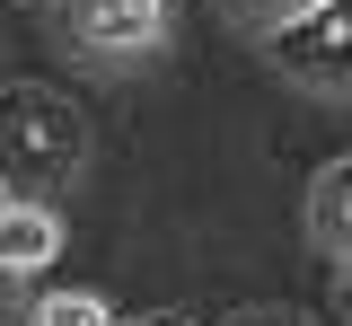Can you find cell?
Returning a JSON list of instances; mask_svg holds the SVG:
<instances>
[{
  "mask_svg": "<svg viewBox=\"0 0 352 326\" xmlns=\"http://www.w3.org/2000/svg\"><path fill=\"white\" fill-rule=\"evenodd\" d=\"M308 230H317L326 256H344V230H352V168H344V159L317 177V194H308Z\"/></svg>",
  "mask_w": 352,
  "mask_h": 326,
  "instance_id": "obj_5",
  "label": "cell"
},
{
  "mask_svg": "<svg viewBox=\"0 0 352 326\" xmlns=\"http://www.w3.org/2000/svg\"><path fill=\"white\" fill-rule=\"evenodd\" d=\"M80 159H88V124L62 89H44V80L0 89V194L9 203H44L53 186H71Z\"/></svg>",
  "mask_w": 352,
  "mask_h": 326,
  "instance_id": "obj_1",
  "label": "cell"
},
{
  "mask_svg": "<svg viewBox=\"0 0 352 326\" xmlns=\"http://www.w3.org/2000/svg\"><path fill=\"white\" fill-rule=\"evenodd\" d=\"M229 18H256V27H282V18H300V9H317V0H220Z\"/></svg>",
  "mask_w": 352,
  "mask_h": 326,
  "instance_id": "obj_7",
  "label": "cell"
},
{
  "mask_svg": "<svg viewBox=\"0 0 352 326\" xmlns=\"http://www.w3.org/2000/svg\"><path fill=\"white\" fill-rule=\"evenodd\" d=\"M18 309H27V282L0 265V326H18Z\"/></svg>",
  "mask_w": 352,
  "mask_h": 326,
  "instance_id": "obj_8",
  "label": "cell"
},
{
  "mask_svg": "<svg viewBox=\"0 0 352 326\" xmlns=\"http://www.w3.org/2000/svg\"><path fill=\"white\" fill-rule=\"evenodd\" d=\"M264 53H273L291 80H308V89L335 97L352 80V0H317V9H300V18H282Z\"/></svg>",
  "mask_w": 352,
  "mask_h": 326,
  "instance_id": "obj_2",
  "label": "cell"
},
{
  "mask_svg": "<svg viewBox=\"0 0 352 326\" xmlns=\"http://www.w3.org/2000/svg\"><path fill=\"white\" fill-rule=\"evenodd\" d=\"M36 326H115V318L97 291H53V300H36Z\"/></svg>",
  "mask_w": 352,
  "mask_h": 326,
  "instance_id": "obj_6",
  "label": "cell"
},
{
  "mask_svg": "<svg viewBox=\"0 0 352 326\" xmlns=\"http://www.w3.org/2000/svg\"><path fill=\"white\" fill-rule=\"evenodd\" d=\"M0 212H9V194H0Z\"/></svg>",
  "mask_w": 352,
  "mask_h": 326,
  "instance_id": "obj_11",
  "label": "cell"
},
{
  "mask_svg": "<svg viewBox=\"0 0 352 326\" xmlns=\"http://www.w3.org/2000/svg\"><path fill=\"white\" fill-rule=\"evenodd\" d=\"M229 326H317V318H300V309H247V318H229Z\"/></svg>",
  "mask_w": 352,
  "mask_h": 326,
  "instance_id": "obj_9",
  "label": "cell"
},
{
  "mask_svg": "<svg viewBox=\"0 0 352 326\" xmlns=\"http://www.w3.org/2000/svg\"><path fill=\"white\" fill-rule=\"evenodd\" d=\"M53 27L80 53H141L168 36V0H53Z\"/></svg>",
  "mask_w": 352,
  "mask_h": 326,
  "instance_id": "obj_3",
  "label": "cell"
},
{
  "mask_svg": "<svg viewBox=\"0 0 352 326\" xmlns=\"http://www.w3.org/2000/svg\"><path fill=\"white\" fill-rule=\"evenodd\" d=\"M53 256H62V221H53L44 203H9V212H0V265L18 282H36Z\"/></svg>",
  "mask_w": 352,
  "mask_h": 326,
  "instance_id": "obj_4",
  "label": "cell"
},
{
  "mask_svg": "<svg viewBox=\"0 0 352 326\" xmlns=\"http://www.w3.org/2000/svg\"><path fill=\"white\" fill-rule=\"evenodd\" d=\"M132 326H185V318H168V309H159V318H132Z\"/></svg>",
  "mask_w": 352,
  "mask_h": 326,
  "instance_id": "obj_10",
  "label": "cell"
}]
</instances>
